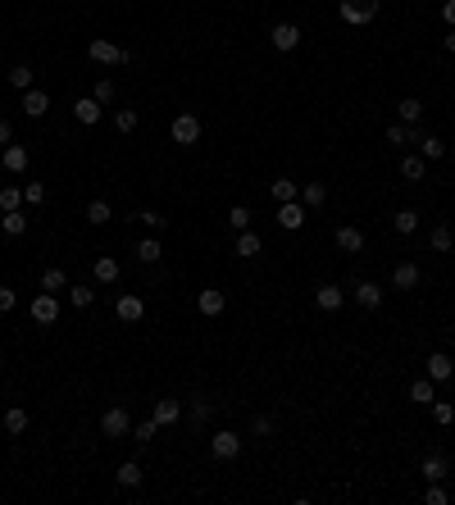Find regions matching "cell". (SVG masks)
<instances>
[{"label": "cell", "instance_id": "ba28073f", "mask_svg": "<svg viewBox=\"0 0 455 505\" xmlns=\"http://www.w3.org/2000/svg\"><path fill=\"white\" fill-rule=\"evenodd\" d=\"M269 41H273V50H282V55H287V50H296V46H301V28H296V23H278V28L269 32Z\"/></svg>", "mask_w": 455, "mask_h": 505}, {"label": "cell", "instance_id": "cb8c5ba5", "mask_svg": "<svg viewBox=\"0 0 455 505\" xmlns=\"http://www.w3.org/2000/svg\"><path fill=\"white\" fill-rule=\"evenodd\" d=\"M428 246H433V251H442V255H451L455 251V232L446 228V223H437V228L428 232Z\"/></svg>", "mask_w": 455, "mask_h": 505}, {"label": "cell", "instance_id": "db71d44e", "mask_svg": "<svg viewBox=\"0 0 455 505\" xmlns=\"http://www.w3.org/2000/svg\"><path fill=\"white\" fill-rule=\"evenodd\" d=\"M442 46H446V50H451V55H455V28H451V32L442 37Z\"/></svg>", "mask_w": 455, "mask_h": 505}, {"label": "cell", "instance_id": "9c48e42d", "mask_svg": "<svg viewBox=\"0 0 455 505\" xmlns=\"http://www.w3.org/2000/svg\"><path fill=\"white\" fill-rule=\"evenodd\" d=\"M32 318H37V323H46V328H50L55 318H59V301H55V292H41V296H32Z\"/></svg>", "mask_w": 455, "mask_h": 505}, {"label": "cell", "instance_id": "277c9868", "mask_svg": "<svg viewBox=\"0 0 455 505\" xmlns=\"http://www.w3.org/2000/svg\"><path fill=\"white\" fill-rule=\"evenodd\" d=\"M210 455H214V460H237L241 455V437L237 432H214V437H210Z\"/></svg>", "mask_w": 455, "mask_h": 505}, {"label": "cell", "instance_id": "f1b7e54d", "mask_svg": "<svg viewBox=\"0 0 455 505\" xmlns=\"http://www.w3.org/2000/svg\"><path fill=\"white\" fill-rule=\"evenodd\" d=\"M109 219H114V209H109V200H91V205H87V223H96V228H105V223Z\"/></svg>", "mask_w": 455, "mask_h": 505}, {"label": "cell", "instance_id": "c3c4849f", "mask_svg": "<svg viewBox=\"0 0 455 505\" xmlns=\"http://www.w3.org/2000/svg\"><path fill=\"white\" fill-rule=\"evenodd\" d=\"M250 432H255V437H269V432H273V419H269V415H260L255 423H250Z\"/></svg>", "mask_w": 455, "mask_h": 505}, {"label": "cell", "instance_id": "e0dca14e", "mask_svg": "<svg viewBox=\"0 0 455 505\" xmlns=\"http://www.w3.org/2000/svg\"><path fill=\"white\" fill-rule=\"evenodd\" d=\"M423 173H428V160L414 155V151H405L401 155V178H405V182H423Z\"/></svg>", "mask_w": 455, "mask_h": 505}, {"label": "cell", "instance_id": "4316f807", "mask_svg": "<svg viewBox=\"0 0 455 505\" xmlns=\"http://www.w3.org/2000/svg\"><path fill=\"white\" fill-rule=\"evenodd\" d=\"M301 200H305V209L328 205V187H324V182H305V187H301Z\"/></svg>", "mask_w": 455, "mask_h": 505}, {"label": "cell", "instance_id": "d6a6232c", "mask_svg": "<svg viewBox=\"0 0 455 505\" xmlns=\"http://www.w3.org/2000/svg\"><path fill=\"white\" fill-rule=\"evenodd\" d=\"M41 292H68V274L64 269H46L41 274Z\"/></svg>", "mask_w": 455, "mask_h": 505}, {"label": "cell", "instance_id": "8fae6325", "mask_svg": "<svg viewBox=\"0 0 455 505\" xmlns=\"http://www.w3.org/2000/svg\"><path fill=\"white\" fill-rule=\"evenodd\" d=\"M100 114H105V105H100L96 96H77L73 100V119L77 123H87V128H91V123H100Z\"/></svg>", "mask_w": 455, "mask_h": 505}, {"label": "cell", "instance_id": "2e32d148", "mask_svg": "<svg viewBox=\"0 0 455 505\" xmlns=\"http://www.w3.org/2000/svg\"><path fill=\"white\" fill-rule=\"evenodd\" d=\"M423 364H428V378H433V383H451L455 364H451V355H446V351H433Z\"/></svg>", "mask_w": 455, "mask_h": 505}, {"label": "cell", "instance_id": "d590c367", "mask_svg": "<svg viewBox=\"0 0 455 505\" xmlns=\"http://www.w3.org/2000/svg\"><path fill=\"white\" fill-rule=\"evenodd\" d=\"M228 228H232V232H246L250 228V209L246 205H232V209H228Z\"/></svg>", "mask_w": 455, "mask_h": 505}, {"label": "cell", "instance_id": "60d3db41", "mask_svg": "<svg viewBox=\"0 0 455 505\" xmlns=\"http://www.w3.org/2000/svg\"><path fill=\"white\" fill-rule=\"evenodd\" d=\"M210 415H214V401H210V396H196L192 401V423H205Z\"/></svg>", "mask_w": 455, "mask_h": 505}, {"label": "cell", "instance_id": "74e56055", "mask_svg": "<svg viewBox=\"0 0 455 505\" xmlns=\"http://www.w3.org/2000/svg\"><path fill=\"white\" fill-rule=\"evenodd\" d=\"M160 255H164V251H160V242H155V237H146V242H137V260H141V264H155V260H160Z\"/></svg>", "mask_w": 455, "mask_h": 505}, {"label": "cell", "instance_id": "836d02e7", "mask_svg": "<svg viewBox=\"0 0 455 505\" xmlns=\"http://www.w3.org/2000/svg\"><path fill=\"white\" fill-rule=\"evenodd\" d=\"M273 200H278V205L282 200H301V187H296L292 178H278V182H273Z\"/></svg>", "mask_w": 455, "mask_h": 505}, {"label": "cell", "instance_id": "5bb4252c", "mask_svg": "<svg viewBox=\"0 0 455 505\" xmlns=\"http://www.w3.org/2000/svg\"><path fill=\"white\" fill-rule=\"evenodd\" d=\"M114 314H119L123 323H141V314H146V301H141V296H132V292H128V296H119V301H114Z\"/></svg>", "mask_w": 455, "mask_h": 505}, {"label": "cell", "instance_id": "f6af8a7d", "mask_svg": "<svg viewBox=\"0 0 455 505\" xmlns=\"http://www.w3.org/2000/svg\"><path fill=\"white\" fill-rule=\"evenodd\" d=\"M23 205V187H5L0 191V209H19Z\"/></svg>", "mask_w": 455, "mask_h": 505}, {"label": "cell", "instance_id": "484cf974", "mask_svg": "<svg viewBox=\"0 0 455 505\" xmlns=\"http://www.w3.org/2000/svg\"><path fill=\"white\" fill-rule=\"evenodd\" d=\"M5 432H10V437H23V432H28V410H19V406L5 410Z\"/></svg>", "mask_w": 455, "mask_h": 505}, {"label": "cell", "instance_id": "ab89813d", "mask_svg": "<svg viewBox=\"0 0 455 505\" xmlns=\"http://www.w3.org/2000/svg\"><path fill=\"white\" fill-rule=\"evenodd\" d=\"M137 110H114V128H119L123 132V137H128V132H137Z\"/></svg>", "mask_w": 455, "mask_h": 505}, {"label": "cell", "instance_id": "ac0fdd59", "mask_svg": "<svg viewBox=\"0 0 455 505\" xmlns=\"http://www.w3.org/2000/svg\"><path fill=\"white\" fill-rule=\"evenodd\" d=\"M419 473L428 478V483H442V478H446V455H442V450H428L423 464H419Z\"/></svg>", "mask_w": 455, "mask_h": 505}, {"label": "cell", "instance_id": "6da1fadb", "mask_svg": "<svg viewBox=\"0 0 455 505\" xmlns=\"http://www.w3.org/2000/svg\"><path fill=\"white\" fill-rule=\"evenodd\" d=\"M337 14L346 23H355V28H364V23H373V14H378V0H337Z\"/></svg>", "mask_w": 455, "mask_h": 505}, {"label": "cell", "instance_id": "83f0119b", "mask_svg": "<svg viewBox=\"0 0 455 505\" xmlns=\"http://www.w3.org/2000/svg\"><path fill=\"white\" fill-rule=\"evenodd\" d=\"M391 228L401 232V237H410V232L419 228V209H396V214H391Z\"/></svg>", "mask_w": 455, "mask_h": 505}, {"label": "cell", "instance_id": "4fadbf2b", "mask_svg": "<svg viewBox=\"0 0 455 505\" xmlns=\"http://www.w3.org/2000/svg\"><path fill=\"white\" fill-rule=\"evenodd\" d=\"M337 251L360 255V251H364V232H360L355 223H342V228H337Z\"/></svg>", "mask_w": 455, "mask_h": 505}, {"label": "cell", "instance_id": "603a6c76", "mask_svg": "<svg viewBox=\"0 0 455 505\" xmlns=\"http://www.w3.org/2000/svg\"><path fill=\"white\" fill-rule=\"evenodd\" d=\"M232 251H237L241 255V260H255V255H260L264 251V242H260V237H255V232H237V246H232Z\"/></svg>", "mask_w": 455, "mask_h": 505}, {"label": "cell", "instance_id": "44dd1931", "mask_svg": "<svg viewBox=\"0 0 455 505\" xmlns=\"http://www.w3.org/2000/svg\"><path fill=\"white\" fill-rule=\"evenodd\" d=\"M196 305H201V314H223V305H228V296L223 292H214V287H205V292H201V296H196Z\"/></svg>", "mask_w": 455, "mask_h": 505}, {"label": "cell", "instance_id": "4dcf8cb0", "mask_svg": "<svg viewBox=\"0 0 455 505\" xmlns=\"http://www.w3.org/2000/svg\"><path fill=\"white\" fill-rule=\"evenodd\" d=\"M141 478H146V473H141L137 460H123L119 464V487H141Z\"/></svg>", "mask_w": 455, "mask_h": 505}, {"label": "cell", "instance_id": "f35d334b", "mask_svg": "<svg viewBox=\"0 0 455 505\" xmlns=\"http://www.w3.org/2000/svg\"><path fill=\"white\" fill-rule=\"evenodd\" d=\"M428 410H433V419L442 423V428H451V423H455V406H451V401H433Z\"/></svg>", "mask_w": 455, "mask_h": 505}, {"label": "cell", "instance_id": "681fc988", "mask_svg": "<svg viewBox=\"0 0 455 505\" xmlns=\"http://www.w3.org/2000/svg\"><path fill=\"white\" fill-rule=\"evenodd\" d=\"M423 501H428V505H446V487H442V483H433V487H428V496H423Z\"/></svg>", "mask_w": 455, "mask_h": 505}, {"label": "cell", "instance_id": "52a82bcc", "mask_svg": "<svg viewBox=\"0 0 455 505\" xmlns=\"http://www.w3.org/2000/svg\"><path fill=\"white\" fill-rule=\"evenodd\" d=\"M28 160H32V155H28V146H0V164H5V173H28Z\"/></svg>", "mask_w": 455, "mask_h": 505}, {"label": "cell", "instance_id": "3957f363", "mask_svg": "<svg viewBox=\"0 0 455 505\" xmlns=\"http://www.w3.org/2000/svg\"><path fill=\"white\" fill-rule=\"evenodd\" d=\"M100 432H105V437H128V432H132V419H128V410H123V406L105 410V415H100Z\"/></svg>", "mask_w": 455, "mask_h": 505}, {"label": "cell", "instance_id": "d6986e66", "mask_svg": "<svg viewBox=\"0 0 455 505\" xmlns=\"http://www.w3.org/2000/svg\"><path fill=\"white\" fill-rule=\"evenodd\" d=\"M355 305H364V309H378L382 305V287L378 283H355Z\"/></svg>", "mask_w": 455, "mask_h": 505}, {"label": "cell", "instance_id": "f907efd6", "mask_svg": "<svg viewBox=\"0 0 455 505\" xmlns=\"http://www.w3.org/2000/svg\"><path fill=\"white\" fill-rule=\"evenodd\" d=\"M10 309H14V292H10V287H0V314H10Z\"/></svg>", "mask_w": 455, "mask_h": 505}, {"label": "cell", "instance_id": "d4e9b609", "mask_svg": "<svg viewBox=\"0 0 455 505\" xmlns=\"http://www.w3.org/2000/svg\"><path fill=\"white\" fill-rule=\"evenodd\" d=\"M91 274H96V283H119V260H114V255H100V260L91 264Z\"/></svg>", "mask_w": 455, "mask_h": 505}, {"label": "cell", "instance_id": "7dc6e473", "mask_svg": "<svg viewBox=\"0 0 455 505\" xmlns=\"http://www.w3.org/2000/svg\"><path fill=\"white\" fill-rule=\"evenodd\" d=\"M23 200H28V205H41V200H46V187H41V182H28V187H23Z\"/></svg>", "mask_w": 455, "mask_h": 505}, {"label": "cell", "instance_id": "b9f144b4", "mask_svg": "<svg viewBox=\"0 0 455 505\" xmlns=\"http://www.w3.org/2000/svg\"><path fill=\"white\" fill-rule=\"evenodd\" d=\"M10 87L28 91V87H32V68H28V64H14V68H10Z\"/></svg>", "mask_w": 455, "mask_h": 505}, {"label": "cell", "instance_id": "5b68a950", "mask_svg": "<svg viewBox=\"0 0 455 505\" xmlns=\"http://www.w3.org/2000/svg\"><path fill=\"white\" fill-rule=\"evenodd\" d=\"M169 132H174L178 146H196V142H201V119H196V114H178Z\"/></svg>", "mask_w": 455, "mask_h": 505}, {"label": "cell", "instance_id": "bcb514c9", "mask_svg": "<svg viewBox=\"0 0 455 505\" xmlns=\"http://www.w3.org/2000/svg\"><path fill=\"white\" fill-rule=\"evenodd\" d=\"M114 91H119V87H114L109 77H100V82H96V100H100V105H114Z\"/></svg>", "mask_w": 455, "mask_h": 505}, {"label": "cell", "instance_id": "8992f818", "mask_svg": "<svg viewBox=\"0 0 455 505\" xmlns=\"http://www.w3.org/2000/svg\"><path fill=\"white\" fill-rule=\"evenodd\" d=\"M423 283V274H419V264H410V260H401L396 269H391V287L396 292H414V287Z\"/></svg>", "mask_w": 455, "mask_h": 505}, {"label": "cell", "instance_id": "ffe728a7", "mask_svg": "<svg viewBox=\"0 0 455 505\" xmlns=\"http://www.w3.org/2000/svg\"><path fill=\"white\" fill-rule=\"evenodd\" d=\"M183 419V401H174V396H164V401H155V423H178Z\"/></svg>", "mask_w": 455, "mask_h": 505}, {"label": "cell", "instance_id": "9a60e30c", "mask_svg": "<svg viewBox=\"0 0 455 505\" xmlns=\"http://www.w3.org/2000/svg\"><path fill=\"white\" fill-rule=\"evenodd\" d=\"M301 223H305V205H301V200H282V205H278V228L296 232Z\"/></svg>", "mask_w": 455, "mask_h": 505}, {"label": "cell", "instance_id": "e575fe53", "mask_svg": "<svg viewBox=\"0 0 455 505\" xmlns=\"http://www.w3.org/2000/svg\"><path fill=\"white\" fill-rule=\"evenodd\" d=\"M396 110H401V123H419L423 119V100H414V96H405L401 105H396Z\"/></svg>", "mask_w": 455, "mask_h": 505}, {"label": "cell", "instance_id": "7a4b0ae2", "mask_svg": "<svg viewBox=\"0 0 455 505\" xmlns=\"http://www.w3.org/2000/svg\"><path fill=\"white\" fill-rule=\"evenodd\" d=\"M87 55L96 59V64H132V55L123 50V46L105 41V37H96V41H87Z\"/></svg>", "mask_w": 455, "mask_h": 505}, {"label": "cell", "instance_id": "7402d4cb", "mask_svg": "<svg viewBox=\"0 0 455 505\" xmlns=\"http://www.w3.org/2000/svg\"><path fill=\"white\" fill-rule=\"evenodd\" d=\"M0 232H5V237H23V232H28V214H23V209H5Z\"/></svg>", "mask_w": 455, "mask_h": 505}, {"label": "cell", "instance_id": "30bf717a", "mask_svg": "<svg viewBox=\"0 0 455 505\" xmlns=\"http://www.w3.org/2000/svg\"><path fill=\"white\" fill-rule=\"evenodd\" d=\"M342 301H346V292L337 283H324V287H315V305L324 309V314H333V309H342Z\"/></svg>", "mask_w": 455, "mask_h": 505}, {"label": "cell", "instance_id": "f546056e", "mask_svg": "<svg viewBox=\"0 0 455 505\" xmlns=\"http://www.w3.org/2000/svg\"><path fill=\"white\" fill-rule=\"evenodd\" d=\"M410 401H414V406H433V401H437V396H433V378L410 383Z\"/></svg>", "mask_w": 455, "mask_h": 505}, {"label": "cell", "instance_id": "ee69618b", "mask_svg": "<svg viewBox=\"0 0 455 505\" xmlns=\"http://www.w3.org/2000/svg\"><path fill=\"white\" fill-rule=\"evenodd\" d=\"M137 223H146L151 232H164V223H169V219H164L160 209H141V214H137Z\"/></svg>", "mask_w": 455, "mask_h": 505}, {"label": "cell", "instance_id": "1f68e13d", "mask_svg": "<svg viewBox=\"0 0 455 505\" xmlns=\"http://www.w3.org/2000/svg\"><path fill=\"white\" fill-rule=\"evenodd\" d=\"M419 155H423V160H442V155H446V142H442V137H433V132H423Z\"/></svg>", "mask_w": 455, "mask_h": 505}, {"label": "cell", "instance_id": "8d00e7d4", "mask_svg": "<svg viewBox=\"0 0 455 505\" xmlns=\"http://www.w3.org/2000/svg\"><path fill=\"white\" fill-rule=\"evenodd\" d=\"M91 301H96V292H91V287H82V283H77V287H68V305H77V309H87Z\"/></svg>", "mask_w": 455, "mask_h": 505}, {"label": "cell", "instance_id": "f5cc1de1", "mask_svg": "<svg viewBox=\"0 0 455 505\" xmlns=\"http://www.w3.org/2000/svg\"><path fill=\"white\" fill-rule=\"evenodd\" d=\"M10 142H14V132H10V123L0 119V146H10Z\"/></svg>", "mask_w": 455, "mask_h": 505}, {"label": "cell", "instance_id": "7bdbcfd3", "mask_svg": "<svg viewBox=\"0 0 455 505\" xmlns=\"http://www.w3.org/2000/svg\"><path fill=\"white\" fill-rule=\"evenodd\" d=\"M155 432H160V423H155V419H146V423H137V428H132V441H141V446H146V441H155Z\"/></svg>", "mask_w": 455, "mask_h": 505}, {"label": "cell", "instance_id": "7c38bea8", "mask_svg": "<svg viewBox=\"0 0 455 505\" xmlns=\"http://www.w3.org/2000/svg\"><path fill=\"white\" fill-rule=\"evenodd\" d=\"M46 110H50V91H41V87L23 91V114H28V119H41Z\"/></svg>", "mask_w": 455, "mask_h": 505}, {"label": "cell", "instance_id": "816d5d0a", "mask_svg": "<svg viewBox=\"0 0 455 505\" xmlns=\"http://www.w3.org/2000/svg\"><path fill=\"white\" fill-rule=\"evenodd\" d=\"M442 19H446V28H455V0H442Z\"/></svg>", "mask_w": 455, "mask_h": 505}]
</instances>
